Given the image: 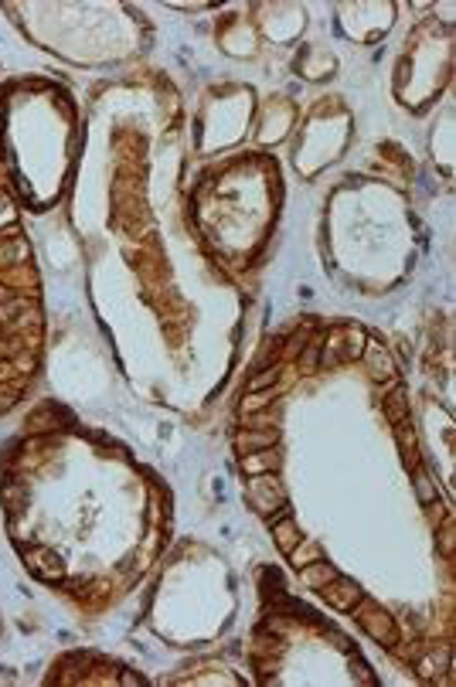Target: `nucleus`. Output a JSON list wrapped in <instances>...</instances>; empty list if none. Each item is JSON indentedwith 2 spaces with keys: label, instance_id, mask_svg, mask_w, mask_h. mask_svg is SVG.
<instances>
[{
  "label": "nucleus",
  "instance_id": "nucleus-1",
  "mask_svg": "<svg viewBox=\"0 0 456 687\" xmlns=\"http://www.w3.org/2000/svg\"><path fill=\"white\" fill-rule=\"evenodd\" d=\"M351 612H354V619H358V626L372 636L374 643H381V647H395L399 643V630H395V619L385 612V609L378 606L374 599H368V596H361L354 606H351Z\"/></svg>",
  "mask_w": 456,
  "mask_h": 687
},
{
  "label": "nucleus",
  "instance_id": "nucleus-2",
  "mask_svg": "<svg viewBox=\"0 0 456 687\" xmlns=\"http://www.w3.org/2000/svg\"><path fill=\"white\" fill-rule=\"evenodd\" d=\"M249 500L259 514L269 517L280 504H286V490H283V484H280L273 473H259V477L249 480Z\"/></svg>",
  "mask_w": 456,
  "mask_h": 687
},
{
  "label": "nucleus",
  "instance_id": "nucleus-3",
  "mask_svg": "<svg viewBox=\"0 0 456 687\" xmlns=\"http://www.w3.org/2000/svg\"><path fill=\"white\" fill-rule=\"evenodd\" d=\"M324 599H327V606H334V609H340V612H347V609L354 606L365 592L358 589V582L354 578H344V575H337V578H331L324 589H317Z\"/></svg>",
  "mask_w": 456,
  "mask_h": 687
},
{
  "label": "nucleus",
  "instance_id": "nucleus-4",
  "mask_svg": "<svg viewBox=\"0 0 456 687\" xmlns=\"http://www.w3.org/2000/svg\"><path fill=\"white\" fill-rule=\"evenodd\" d=\"M24 562H28V568H31L42 582H62V578H65L62 558H58L55 551H48V548H31V551L24 555Z\"/></svg>",
  "mask_w": 456,
  "mask_h": 687
},
{
  "label": "nucleus",
  "instance_id": "nucleus-5",
  "mask_svg": "<svg viewBox=\"0 0 456 687\" xmlns=\"http://www.w3.org/2000/svg\"><path fill=\"white\" fill-rule=\"evenodd\" d=\"M300 571V578H303V585L307 589H324L331 578H337L340 571L327 562V558H317V562H310V565H303V568H296Z\"/></svg>",
  "mask_w": 456,
  "mask_h": 687
},
{
  "label": "nucleus",
  "instance_id": "nucleus-6",
  "mask_svg": "<svg viewBox=\"0 0 456 687\" xmlns=\"http://www.w3.org/2000/svg\"><path fill=\"white\" fill-rule=\"evenodd\" d=\"M395 425V439H399V449H402V456H405V466L415 470L419 466V443H415V429L409 425V419H402V422H392Z\"/></svg>",
  "mask_w": 456,
  "mask_h": 687
},
{
  "label": "nucleus",
  "instance_id": "nucleus-7",
  "mask_svg": "<svg viewBox=\"0 0 456 687\" xmlns=\"http://www.w3.org/2000/svg\"><path fill=\"white\" fill-rule=\"evenodd\" d=\"M269 527H273V541H276V548L283 555H290L293 548L303 541V534H300V527H296L293 517H283V521H276V524H269Z\"/></svg>",
  "mask_w": 456,
  "mask_h": 687
},
{
  "label": "nucleus",
  "instance_id": "nucleus-8",
  "mask_svg": "<svg viewBox=\"0 0 456 687\" xmlns=\"http://www.w3.org/2000/svg\"><path fill=\"white\" fill-rule=\"evenodd\" d=\"M280 466V452L276 449H259V452H246V459H242V470L252 473V477H259V473H273Z\"/></svg>",
  "mask_w": 456,
  "mask_h": 687
},
{
  "label": "nucleus",
  "instance_id": "nucleus-9",
  "mask_svg": "<svg viewBox=\"0 0 456 687\" xmlns=\"http://www.w3.org/2000/svg\"><path fill=\"white\" fill-rule=\"evenodd\" d=\"M276 439H280L276 429H266V432H239V436H235V446H239L242 452H259V449H273Z\"/></svg>",
  "mask_w": 456,
  "mask_h": 687
},
{
  "label": "nucleus",
  "instance_id": "nucleus-10",
  "mask_svg": "<svg viewBox=\"0 0 456 687\" xmlns=\"http://www.w3.org/2000/svg\"><path fill=\"white\" fill-rule=\"evenodd\" d=\"M385 415H388V422H402V419H409V392H405L402 385H395V388H392V395L385 399Z\"/></svg>",
  "mask_w": 456,
  "mask_h": 687
},
{
  "label": "nucleus",
  "instance_id": "nucleus-11",
  "mask_svg": "<svg viewBox=\"0 0 456 687\" xmlns=\"http://www.w3.org/2000/svg\"><path fill=\"white\" fill-rule=\"evenodd\" d=\"M368 361H372L374 378H395V364H392V358H388V351H381V347H368Z\"/></svg>",
  "mask_w": 456,
  "mask_h": 687
},
{
  "label": "nucleus",
  "instance_id": "nucleus-12",
  "mask_svg": "<svg viewBox=\"0 0 456 687\" xmlns=\"http://www.w3.org/2000/svg\"><path fill=\"white\" fill-rule=\"evenodd\" d=\"M347 333V344H340L344 351H340V361H351V358H361L365 354V330L361 327H351V330H344Z\"/></svg>",
  "mask_w": 456,
  "mask_h": 687
},
{
  "label": "nucleus",
  "instance_id": "nucleus-13",
  "mask_svg": "<svg viewBox=\"0 0 456 687\" xmlns=\"http://www.w3.org/2000/svg\"><path fill=\"white\" fill-rule=\"evenodd\" d=\"M412 473H415V497H419V504H426V507L436 504V484L429 480V473L422 466H415Z\"/></svg>",
  "mask_w": 456,
  "mask_h": 687
},
{
  "label": "nucleus",
  "instance_id": "nucleus-14",
  "mask_svg": "<svg viewBox=\"0 0 456 687\" xmlns=\"http://www.w3.org/2000/svg\"><path fill=\"white\" fill-rule=\"evenodd\" d=\"M317 558H324V555H320V548H317L313 541H300V544L290 551L293 568H303V565H310V562H317Z\"/></svg>",
  "mask_w": 456,
  "mask_h": 687
},
{
  "label": "nucleus",
  "instance_id": "nucleus-15",
  "mask_svg": "<svg viewBox=\"0 0 456 687\" xmlns=\"http://www.w3.org/2000/svg\"><path fill=\"white\" fill-rule=\"evenodd\" d=\"M436 541H439V551H443V558H453L456 555V527H453V517H446L439 531H436Z\"/></svg>",
  "mask_w": 456,
  "mask_h": 687
},
{
  "label": "nucleus",
  "instance_id": "nucleus-16",
  "mask_svg": "<svg viewBox=\"0 0 456 687\" xmlns=\"http://www.w3.org/2000/svg\"><path fill=\"white\" fill-rule=\"evenodd\" d=\"M273 399H276V392H273V388H266V392H249V399H242V415H252V412L269 408Z\"/></svg>",
  "mask_w": 456,
  "mask_h": 687
},
{
  "label": "nucleus",
  "instance_id": "nucleus-17",
  "mask_svg": "<svg viewBox=\"0 0 456 687\" xmlns=\"http://www.w3.org/2000/svg\"><path fill=\"white\" fill-rule=\"evenodd\" d=\"M280 381V367L273 364V367H259V374H252L249 378V392H266V388H273Z\"/></svg>",
  "mask_w": 456,
  "mask_h": 687
},
{
  "label": "nucleus",
  "instance_id": "nucleus-18",
  "mask_svg": "<svg viewBox=\"0 0 456 687\" xmlns=\"http://www.w3.org/2000/svg\"><path fill=\"white\" fill-rule=\"evenodd\" d=\"M0 497L7 500V507H10V511H17V504H21V500H28V486L3 484V490H0Z\"/></svg>",
  "mask_w": 456,
  "mask_h": 687
},
{
  "label": "nucleus",
  "instance_id": "nucleus-19",
  "mask_svg": "<svg viewBox=\"0 0 456 687\" xmlns=\"http://www.w3.org/2000/svg\"><path fill=\"white\" fill-rule=\"evenodd\" d=\"M439 667H443V670H453V667H450V650L439 653ZM419 674H422V677H432V674H436V657L426 660V663H419Z\"/></svg>",
  "mask_w": 456,
  "mask_h": 687
},
{
  "label": "nucleus",
  "instance_id": "nucleus-20",
  "mask_svg": "<svg viewBox=\"0 0 456 687\" xmlns=\"http://www.w3.org/2000/svg\"><path fill=\"white\" fill-rule=\"evenodd\" d=\"M317 361H320V351H317V344H307V347L300 351V367H303V371H313V367H317Z\"/></svg>",
  "mask_w": 456,
  "mask_h": 687
},
{
  "label": "nucleus",
  "instance_id": "nucleus-21",
  "mask_svg": "<svg viewBox=\"0 0 456 687\" xmlns=\"http://www.w3.org/2000/svg\"><path fill=\"white\" fill-rule=\"evenodd\" d=\"M354 670H358V681H361V684H374V677H372V670H368L365 660H354Z\"/></svg>",
  "mask_w": 456,
  "mask_h": 687
},
{
  "label": "nucleus",
  "instance_id": "nucleus-22",
  "mask_svg": "<svg viewBox=\"0 0 456 687\" xmlns=\"http://www.w3.org/2000/svg\"><path fill=\"white\" fill-rule=\"evenodd\" d=\"M283 517H293V507H290V504H280V507L269 514V524H276V521H283Z\"/></svg>",
  "mask_w": 456,
  "mask_h": 687
},
{
  "label": "nucleus",
  "instance_id": "nucleus-23",
  "mask_svg": "<svg viewBox=\"0 0 456 687\" xmlns=\"http://www.w3.org/2000/svg\"><path fill=\"white\" fill-rule=\"evenodd\" d=\"M14 402H17V399H14V392H10V388H0V412H7Z\"/></svg>",
  "mask_w": 456,
  "mask_h": 687
},
{
  "label": "nucleus",
  "instance_id": "nucleus-24",
  "mask_svg": "<svg viewBox=\"0 0 456 687\" xmlns=\"http://www.w3.org/2000/svg\"><path fill=\"white\" fill-rule=\"evenodd\" d=\"M17 367H21V371H31V367H35V358H17Z\"/></svg>",
  "mask_w": 456,
  "mask_h": 687
}]
</instances>
